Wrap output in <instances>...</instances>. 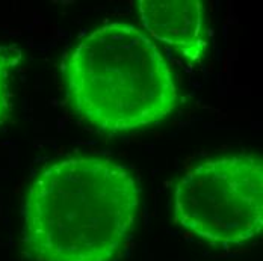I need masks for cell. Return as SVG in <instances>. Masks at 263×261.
I'll return each instance as SVG.
<instances>
[{
  "label": "cell",
  "mask_w": 263,
  "mask_h": 261,
  "mask_svg": "<svg viewBox=\"0 0 263 261\" xmlns=\"http://www.w3.org/2000/svg\"><path fill=\"white\" fill-rule=\"evenodd\" d=\"M70 103L103 133L159 124L179 105L174 74L138 27L114 22L85 35L62 67Z\"/></svg>",
  "instance_id": "obj_2"
},
{
  "label": "cell",
  "mask_w": 263,
  "mask_h": 261,
  "mask_svg": "<svg viewBox=\"0 0 263 261\" xmlns=\"http://www.w3.org/2000/svg\"><path fill=\"white\" fill-rule=\"evenodd\" d=\"M144 29L183 59L198 64L208 52L204 6L200 0H139Z\"/></svg>",
  "instance_id": "obj_4"
},
{
  "label": "cell",
  "mask_w": 263,
  "mask_h": 261,
  "mask_svg": "<svg viewBox=\"0 0 263 261\" xmlns=\"http://www.w3.org/2000/svg\"><path fill=\"white\" fill-rule=\"evenodd\" d=\"M174 220L213 246H242L262 233L263 165L254 154L204 160L174 187Z\"/></svg>",
  "instance_id": "obj_3"
},
{
  "label": "cell",
  "mask_w": 263,
  "mask_h": 261,
  "mask_svg": "<svg viewBox=\"0 0 263 261\" xmlns=\"http://www.w3.org/2000/svg\"><path fill=\"white\" fill-rule=\"evenodd\" d=\"M22 53L11 47L0 46V123H3L11 110V80L12 71L18 65Z\"/></svg>",
  "instance_id": "obj_5"
},
{
  "label": "cell",
  "mask_w": 263,
  "mask_h": 261,
  "mask_svg": "<svg viewBox=\"0 0 263 261\" xmlns=\"http://www.w3.org/2000/svg\"><path fill=\"white\" fill-rule=\"evenodd\" d=\"M141 190L133 174L102 157L44 168L23 204V245L33 261H112L130 237Z\"/></svg>",
  "instance_id": "obj_1"
}]
</instances>
